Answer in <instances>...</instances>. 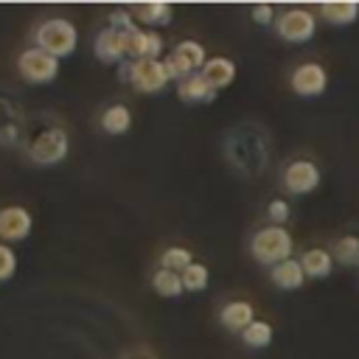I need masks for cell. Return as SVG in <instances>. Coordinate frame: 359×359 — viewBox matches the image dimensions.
I'll use <instances>...</instances> for the list:
<instances>
[{"instance_id": "52a82bcc", "label": "cell", "mask_w": 359, "mask_h": 359, "mask_svg": "<svg viewBox=\"0 0 359 359\" xmlns=\"http://www.w3.org/2000/svg\"><path fill=\"white\" fill-rule=\"evenodd\" d=\"M289 84H292L294 95H300V98H317L328 87V73H325V67L320 62H303V65H297L292 70Z\"/></svg>"}, {"instance_id": "9c48e42d", "label": "cell", "mask_w": 359, "mask_h": 359, "mask_svg": "<svg viewBox=\"0 0 359 359\" xmlns=\"http://www.w3.org/2000/svg\"><path fill=\"white\" fill-rule=\"evenodd\" d=\"M31 227H34V216L22 208V205H8L0 210V238L6 244H14V241H22L31 236Z\"/></svg>"}, {"instance_id": "8fae6325", "label": "cell", "mask_w": 359, "mask_h": 359, "mask_svg": "<svg viewBox=\"0 0 359 359\" xmlns=\"http://www.w3.org/2000/svg\"><path fill=\"white\" fill-rule=\"evenodd\" d=\"M219 323H222L227 331H233V334H244L247 325L255 323V309H252V303H247V300H230V303L222 306Z\"/></svg>"}, {"instance_id": "5bb4252c", "label": "cell", "mask_w": 359, "mask_h": 359, "mask_svg": "<svg viewBox=\"0 0 359 359\" xmlns=\"http://www.w3.org/2000/svg\"><path fill=\"white\" fill-rule=\"evenodd\" d=\"M202 76L210 81V87L224 90V87H230V84H233V79H236V62H233V59H227V56H213V59H208V62H205Z\"/></svg>"}, {"instance_id": "8992f818", "label": "cell", "mask_w": 359, "mask_h": 359, "mask_svg": "<svg viewBox=\"0 0 359 359\" xmlns=\"http://www.w3.org/2000/svg\"><path fill=\"white\" fill-rule=\"evenodd\" d=\"M17 70L28 84H50L59 76V59L39 48H28L20 53Z\"/></svg>"}, {"instance_id": "ffe728a7", "label": "cell", "mask_w": 359, "mask_h": 359, "mask_svg": "<svg viewBox=\"0 0 359 359\" xmlns=\"http://www.w3.org/2000/svg\"><path fill=\"white\" fill-rule=\"evenodd\" d=\"M151 286H154V292H157L160 297H180V294L185 292L182 275H180V272H171V269H163V266L151 275Z\"/></svg>"}, {"instance_id": "30bf717a", "label": "cell", "mask_w": 359, "mask_h": 359, "mask_svg": "<svg viewBox=\"0 0 359 359\" xmlns=\"http://www.w3.org/2000/svg\"><path fill=\"white\" fill-rule=\"evenodd\" d=\"M93 50H95L98 62H104V65H118V62L126 59V34H123V31H115V28H101V31L95 34Z\"/></svg>"}, {"instance_id": "e0dca14e", "label": "cell", "mask_w": 359, "mask_h": 359, "mask_svg": "<svg viewBox=\"0 0 359 359\" xmlns=\"http://www.w3.org/2000/svg\"><path fill=\"white\" fill-rule=\"evenodd\" d=\"M320 17L328 22V25H351L356 22L359 17V3H351V0H337V3H320Z\"/></svg>"}, {"instance_id": "44dd1931", "label": "cell", "mask_w": 359, "mask_h": 359, "mask_svg": "<svg viewBox=\"0 0 359 359\" xmlns=\"http://www.w3.org/2000/svg\"><path fill=\"white\" fill-rule=\"evenodd\" d=\"M272 337H275L272 325H269L266 320H255V323L247 325V331L241 334V342H244L247 348H252V351H261V348H269Z\"/></svg>"}, {"instance_id": "277c9868", "label": "cell", "mask_w": 359, "mask_h": 359, "mask_svg": "<svg viewBox=\"0 0 359 359\" xmlns=\"http://www.w3.org/2000/svg\"><path fill=\"white\" fill-rule=\"evenodd\" d=\"M28 157L31 163L36 165H59L67 151H70V140H67V132L62 126H48L42 129L31 143H28Z\"/></svg>"}, {"instance_id": "603a6c76", "label": "cell", "mask_w": 359, "mask_h": 359, "mask_svg": "<svg viewBox=\"0 0 359 359\" xmlns=\"http://www.w3.org/2000/svg\"><path fill=\"white\" fill-rule=\"evenodd\" d=\"M194 264V258H191V250H185V247H168L163 255H160V266L163 269H171V272H185L188 266Z\"/></svg>"}, {"instance_id": "ac0fdd59", "label": "cell", "mask_w": 359, "mask_h": 359, "mask_svg": "<svg viewBox=\"0 0 359 359\" xmlns=\"http://www.w3.org/2000/svg\"><path fill=\"white\" fill-rule=\"evenodd\" d=\"M132 126V112L126 104H112L101 112V129L107 135H123Z\"/></svg>"}, {"instance_id": "4fadbf2b", "label": "cell", "mask_w": 359, "mask_h": 359, "mask_svg": "<svg viewBox=\"0 0 359 359\" xmlns=\"http://www.w3.org/2000/svg\"><path fill=\"white\" fill-rule=\"evenodd\" d=\"M269 280H272L278 289H283V292H294V289H300L303 280H306L303 264H300L297 258H286V261H280V264H275V266L269 269Z\"/></svg>"}, {"instance_id": "f1b7e54d", "label": "cell", "mask_w": 359, "mask_h": 359, "mask_svg": "<svg viewBox=\"0 0 359 359\" xmlns=\"http://www.w3.org/2000/svg\"><path fill=\"white\" fill-rule=\"evenodd\" d=\"M163 53V36L157 31H146V59H160Z\"/></svg>"}, {"instance_id": "d6986e66", "label": "cell", "mask_w": 359, "mask_h": 359, "mask_svg": "<svg viewBox=\"0 0 359 359\" xmlns=\"http://www.w3.org/2000/svg\"><path fill=\"white\" fill-rule=\"evenodd\" d=\"M174 56L191 70V73H202V67H205V62H208V53H205V48L196 42V39H182V42H177V48H174Z\"/></svg>"}, {"instance_id": "7402d4cb", "label": "cell", "mask_w": 359, "mask_h": 359, "mask_svg": "<svg viewBox=\"0 0 359 359\" xmlns=\"http://www.w3.org/2000/svg\"><path fill=\"white\" fill-rule=\"evenodd\" d=\"M331 255L342 266H359V236H342V238H337Z\"/></svg>"}, {"instance_id": "3957f363", "label": "cell", "mask_w": 359, "mask_h": 359, "mask_svg": "<svg viewBox=\"0 0 359 359\" xmlns=\"http://www.w3.org/2000/svg\"><path fill=\"white\" fill-rule=\"evenodd\" d=\"M121 79L129 81L137 93L143 95H154V93H163L165 84L171 81L168 73H165V65L163 59H137V62H129L121 67Z\"/></svg>"}, {"instance_id": "d4e9b609", "label": "cell", "mask_w": 359, "mask_h": 359, "mask_svg": "<svg viewBox=\"0 0 359 359\" xmlns=\"http://www.w3.org/2000/svg\"><path fill=\"white\" fill-rule=\"evenodd\" d=\"M17 272V252L11 250V244L0 241V283L11 280Z\"/></svg>"}, {"instance_id": "7c38bea8", "label": "cell", "mask_w": 359, "mask_h": 359, "mask_svg": "<svg viewBox=\"0 0 359 359\" xmlns=\"http://www.w3.org/2000/svg\"><path fill=\"white\" fill-rule=\"evenodd\" d=\"M216 87H210V81L202 76V73H194L188 76L185 81L177 84V95L185 101V104H210L216 101Z\"/></svg>"}, {"instance_id": "83f0119b", "label": "cell", "mask_w": 359, "mask_h": 359, "mask_svg": "<svg viewBox=\"0 0 359 359\" xmlns=\"http://www.w3.org/2000/svg\"><path fill=\"white\" fill-rule=\"evenodd\" d=\"M275 8L269 6V3H258V6H252V22H258V25H275Z\"/></svg>"}, {"instance_id": "cb8c5ba5", "label": "cell", "mask_w": 359, "mask_h": 359, "mask_svg": "<svg viewBox=\"0 0 359 359\" xmlns=\"http://www.w3.org/2000/svg\"><path fill=\"white\" fill-rule=\"evenodd\" d=\"M208 280H210V272H208V266L205 264H191L185 272H182V286H185V292H202V289H208Z\"/></svg>"}, {"instance_id": "2e32d148", "label": "cell", "mask_w": 359, "mask_h": 359, "mask_svg": "<svg viewBox=\"0 0 359 359\" xmlns=\"http://www.w3.org/2000/svg\"><path fill=\"white\" fill-rule=\"evenodd\" d=\"M129 11H132V17H135L137 22H143V25H165V22H171V17H174L171 3H163V0H154V3H135Z\"/></svg>"}, {"instance_id": "9a60e30c", "label": "cell", "mask_w": 359, "mask_h": 359, "mask_svg": "<svg viewBox=\"0 0 359 359\" xmlns=\"http://www.w3.org/2000/svg\"><path fill=\"white\" fill-rule=\"evenodd\" d=\"M300 264H303L306 278L323 280V278H328V275H331V269H334V255H331V250L311 247V250H306V252H303Z\"/></svg>"}, {"instance_id": "4316f807", "label": "cell", "mask_w": 359, "mask_h": 359, "mask_svg": "<svg viewBox=\"0 0 359 359\" xmlns=\"http://www.w3.org/2000/svg\"><path fill=\"white\" fill-rule=\"evenodd\" d=\"M266 216L272 219V224H278V227H283V222H289V216H292V208H289V202L286 199H272L269 202V208H266Z\"/></svg>"}, {"instance_id": "6da1fadb", "label": "cell", "mask_w": 359, "mask_h": 359, "mask_svg": "<svg viewBox=\"0 0 359 359\" xmlns=\"http://www.w3.org/2000/svg\"><path fill=\"white\" fill-rule=\"evenodd\" d=\"M76 45H79V31L65 17H50L34 31V48H39L56 59L70 56L76 50Z\"/></svg>"}, {"instance_id": "7a4b0ae2", "label": "cell", "mask_w": 359, "mask_h": 359, "mask_svg": "<svg viewBox=\"0 0 359 359\" xmlns=\"http://www.w3.org/2000/svg\"><path fill=\"white\" fill-rule=\"evenodd\" d=\"M292 247H294V241H292L289 230H286V227H278V224L261 227V230H255L252 238H250V252H252V258H255L258 264L269 266V269H272L275 264L292 258Z\"/></svg>"}, {"instance_id": "5b68a950", "label": "cell", "mask_w": 359, "mask_h": 359, "mask_svg": "<svg viewBox=\"0 0 359 359\" xmlns=\"http://www.w3.org/2000/svg\"><path fill=\"white\" fill-rule=\"evenodd\" d=\"M275 34L283 42H309L317 34V17L309 8H286L278 20H275Z\"/></svg>"}, {"instance_id": "ba28073f", "label": "cell", "mask_w": 359, "mask_h": 359, "mask_svg": "<svg viewBox=\"0 0 359 359\" xmlns=\"http://www.w3.org/2000/svg\"><path fill=\"white\" fill-rule=\"evenodd\" d=\"M280 180H283V188H286L289 194L306 196V194L317 191L323 174H320L317 163H311V160H292V163L283 168V177H280Z\"/></svg>"}, {"instance_id": "484cf974", "label": "cell", "mask_w": 359, "mask_h": 359, "mask_svg": "<svg viewBox=\"0 0 359 359\" xmlns=\"http://www.w3.org/2000/svg\"><path fill=\"white\" fill-rule=\"evenodd\" d=\"M109 28L123 31V34L137 31V28H135V17H132V11H129V8H115V11L109 14Z\"/></svg>"}]
</instances>
